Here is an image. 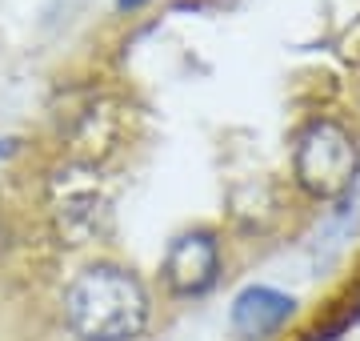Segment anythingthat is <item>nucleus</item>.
Wrapping results in <instances>:
<instances>
[{
  "label": "nucleus",
  "mask_w": 360,
  "mask_h": 341,
  "mask_svg": "<svg viewBox=\"0 0 360 341\" xmlns=\"http://www.w3.org/2000/svg\"><path fill=\"white\" fill-rule=\"evenodd\" d=\"M148 314L141 277L120 265H89L65 289V321L80 341H136Z\"/></svg>",
  "instance_id": "obj_1"
},
{
  "label": "nucleus",
  "mask_w": 360,
  "mask_h": 341,
  "mask_svg": "<svg viewBox=\"0 0 360 341\" xmlns=\"http://www.w3.org/2000/svg\"><path fill=\"white\" fill-rule=\"evenodd\" d=\"M360 169V149L356 137L340 120L316 117L304 125L292 149V177L309 197H340Z\"/></svg>",
  "instance_id": "obj_2"
},
{
  "label": "nucleus",
  "mask_w": 360,
  "mask_h": 341,
  "mask_svg": "<svg viewBox=\"0 0 360 341\" xmlns=\"http://www.w3.org/2000/svg\"><path fill=\"white\" fill-rule=\"evenodd\" d=\"M165 285L180 297H200L217 285L220 277V241L208 229H188V233L172 237L160 261Z\"/></svg>",
  "instance_id": "obj_3"
},
{
  "label": "nucleus",
  "mask_w": 360,
  "mask_h": 341,
  "mask_svg": "<svg viewBox=\"0 0 360 341\" xmlns=\"http://www.w3.org/2000/svg\"><path fill=\"white\" fill-rule=\"evenodd\" d=\"M292 314H296V302L288 293H281L272 285H248L232 297L229 321H232V333L240 341H260L269 333H276Z\"/></svg>",
  "instance_id": "obj_4"
},
{
  "label": "nucleus",
  "mask_w": 360,
  "mask_h": 341,
  "mask_svg": "<svg viewBox=\"0 0 360 341\" xmlns=\"http://www.w3.org/2000/svg\"><path fill=\"white\" fill-rule=\"evenodd\" d=\"M141 4H148V0H116L120 13H132V8H141Z\"/></svg>",
  "instance_id": "obj_5"
}]
</instances>
